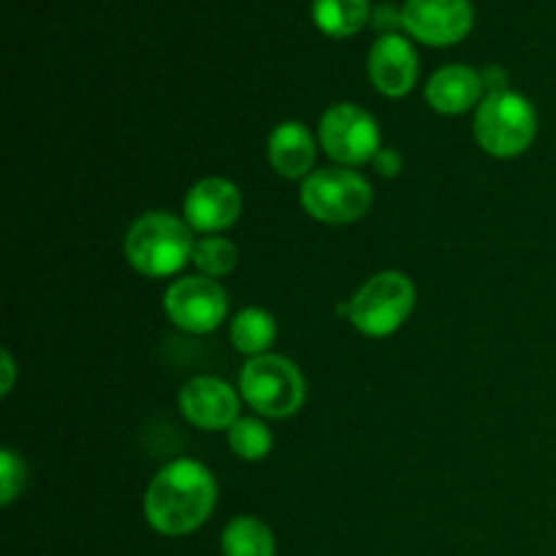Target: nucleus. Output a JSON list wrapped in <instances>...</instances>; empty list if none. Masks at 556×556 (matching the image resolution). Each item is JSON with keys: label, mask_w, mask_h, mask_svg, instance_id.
<instances>
[{"label": "nucleus", "mask_w": 556, "mask_h": 556, "mask_svg": "<svg viewBox=\"0 0 556 556\" xmlns=\"http://www.w3.org/2000/svg\"><path fill=\"white\" fill-rule=\"evenodd\" d=\"M220 546L226 556H275V535L255 516H237L223 530Z\"/></svg>", "instance_id": "nucleus-16"}, {"label": "nucleus", "mask_w": 556, "mask_h": 556, "mask_svg": "<svg viewBox=\"0 0 556 556\" xmlns=\"http://www.w3.org/2000/svg\"><path fill=\"white\" fill-rule=\"evenodd\" d=\"M302 206L329 226L362 220L372 206V185L351 168H318L302 182Z\"/></svg>", "instance_id": "nucleus-5"}, {"label": "nucleus", "mask_w": 556, "mask_h": 556, "mask_svg": "<svg viewBox=\"0 0 556 556\" xmlns=\"http://www.w3.org/2000/svg\"><path fill=\"white\" fill-rule=\"evenodd\" d=\"M402 27L429 47L459 43L472 30L470 0H407Z\"/></svg>", "instance_id": "nucleus-9"}, {"label": "nucleus", "mask_w": 556, "mask_h": 556, "mask_svg": "<svg viewBox=\"0 0 556 556\" xmlns=\"http://www.w3.org/2000/svg\"><path fill=\"white\" fill-rule=\"evenodd\" d=\"M242 215V193L223 177H206L185 195V223L193 231L217 233L231 228Z\"/></svg>", "instance_id": "nucleus-10"}, {"label": "nucleus", "mask_w": 556, "mask_h": 556, "mask_svg": "<svg viewBox=\"0 0 556 556\" xmlns=\"http://www.w3.org/2000/svg\"><path fill=\"white\" fill-rule=\"evenodd\" d=\"M375 172H380L383 177H396L402 172V157L396 150H380L372 161Z\"/></svg>", "instance_id": "nucleus-21"}, {"label": "nucleus", "mask_w": 556, "mask_h": 556, "mask_svg": "<svg viewBox=\"0 0 556 556\" xmlns=\"http://www.w3.org/2000/svg\"><path fill=\"white\" fill-rule=\"evenodd\" d=\"M239 391L244 402L266 418L293 416L307 396V386L296 364L291 358L271 356V353L255 356L244 364Z\"/></svg>", "instance_id": "nucleus-4"}, {"label": "nucleus", "mask_w": 556, "mask_h": 556, "mask_svg": "<svg viewBox=\"0 0 556 556\" xmlns=\"http://www.w3.org/2000/svg\"><path fill=\"white\" fill-rule=\"evenodd\" d=\"M367 71L378 92L389 98H405L418 79L416 49L400 33H383L369 49Z\"/></svg>", "instance_id": "nucleus-12"}, {"label": "nucleus", "mask_w": 556, "mask_h": 556, "mask_svg": "<svg viewBox=\"0 0 556 556\" xmlns=\"http://www.w3.org/2000/svg\"><path fill=\"white\" fill-rule=\"evenodd\" d=\"M182 416L193 427L217 432L231 429L239 421V396L226 380L220 378H193L179 391Z\"/></svg>", "instance_id": "nucleus-11"}, {"label": "nucleus", "mask_w": 556, "mask_h": 556, "mask_svg": "<svg viewBox=\"0 0 556 556\" xmlns=\"http://www.w3.org/2000/svg\"><path fill=\"white\" fill-rule=\"evenodd\" d=\"M228 445L233 454L244 462H261L269 456L271 451V432L264 421L258 418H239L231 429H228Z\"/></svg>", "instance_id": "nucleus-19"}, {"label": "nucleus", "mask_w": 556, "mask_h": 556, "mask_svg": "<svg viewBox=\"0 0 556 556\" xmlns=\"http://www.w3.org/2000/svg\"><path fill=\"white\" fill-rule=\"evenodd\" d=\"M168 320L188 334H210L228 313V296L223 286L210 277H182L168 286L163 296Z\"/></svg>", "instance_id": "nucleus-8"}, {"label": "nucleus", "mask_w": 556, "mask_h": 556, "mask_svg": "<svg viewBox=\"0 0 556 556\" xmlns=\"http://www.w3.org/2000/svg\"><path fill=\"white\" fill-rule=\"evenodd\" d=\"M277 324L266 309L248 307L233 318L231 324V342L244 356H264L266 348L275 342Z\"/></svg>", "instance_id": "nucleus-17"}, {"label": "nucleus", "mask_w": 556, "mask_h": 556, "mask_svg": "<svg viewBox=\"0 0 556 556\" xmlns=\"http://www.w3.org/2000/svg\"><path fill=\"white\" fill-rule=\"evenodd\" d=\"M217 503L212 472L195 459H177L163 467L144 494V519L155 532L182 538L206 525Z\"/></svg>", "instance_id": "nucleus-1"}, {"label": "nucleus", "mask_w": 556, "mask_h": 556, "mask_svg": "<svg viewBox=\"0 0 556 556\" xmlns=\"http://www.w3.org/2000/svg\"><path fill=\"white\" fill-rule=\"evenodd\" d=\"M416 307V286L402 271H380L358 288L348 304L351 324L367 337H389L410 318Z\"/></svg>", "instance_id": "nucleus-6"}, {"label": "nucleus", "mask_w": 556, "mask_h": 556, "mask_svg": "<svg viewBox=\"0 0 556 556\" xmlns=\"http://www.w3.org/2000/svg\"><path fill=\"white\" fill-rule=\"evenodd\" d=\"M476 139L492 157H519L530 150L538 134V114L530 98L516 90H494L476 114Z\"/></svg>", "instance_id": "nucleus-3"}, {"label": "nucleus", "mask_w": 556, "mask_h": 556, "mask_svg": "<svg viewBox=\"0 0 556 556\" xmlns=\"http://www.w3.org/2000/svg\"><path fill=\"white\" fill-rule=\"evenodd\" d=\"M483 92V76L470 65H445L427 81V103L440 114H465Z\"/></svg>", "instance_id": "nucleus-13"}, {"label": "nucleus", "mask_w": 556, "mask_h": 556, "mask_svg": "<svg viewBox=\"0 0 556 556\" xmlns=\"http://www.w3.org/2000/svg\"><path fill=\"white\" fill-rule=\"evenodd\" d=\"M193 228L166 212L141 215L125 237V258L147 277H172L193 255Z\"/></svg>", "instance_id": "nucleus-2"}, {"label": "nucleus", "mask_w": 556, "mask_h": 556, "mask_svg": "<svg viewBox=\"0 0 556 556\" xmlns=\"http://www.w3.org/2000/svg\"><path fill=\"white\" fill-rule=\"evenodd\" d=\"M313 20L331 38L356 36L369 22V0H313Z\"/></svg>", "instance_id": "nucleus-15"}, {"label": "nucleus", "mask_w": 556, "mask_h": 556, "mask_svg": "<svg viewBox=\"0 0 556 556\" xmlns=\"http://www.w3.org/2000/svg\"><path fill=\"white\" fill-rule=\"evenodd\" d=\"M3 372H5V380H3V394H9L11 386H14V358H11V353H9V351L3 353Z\"/></svg>", "instance_id": "nucleus-22"}, {"label": "nucleus", "mask_w": 556, "mask_h": 556, "mask_svg": "<svg viewBox=\"0 0 556 556\" xmlns=\"http://www.w3.org/2000/svg\"><path fill=\"white\" fill-rule=\"evenodd\" d=\"M22 483H25V462H22L14 451L5 448L3 454H0V489H3V505L14 503Z\"/></svg>", "instance_id": "nucleus-20"}, {"label": "nucleus", "mask_w": 556, "mask_h": 556, "mask_svg": "<svg viewBox=\"0 0 556 556\" xmlns=\"http://www.w3.org/2000/svg\"><path fill=\"white\" fill-rule=\"evenodd\" d=\"M269 163L280 177L307 179L315 163V139L302 123H280L269 136Z\"/></svg>", "instance_id": "nucleus-14"}, {"label": "nucleus", "mask_w": 556, "mask_h": 556, "mask_svg": "<svg viewBox=\"0 0 556 556\" xmlns=\"http://www.w3.org/2000/svg\"><path fill=\"white\" fill-rule=\"evenodd\" d=\"M193 266L199 269L201 277H210V280H217V277L231 275L233 266H237L239 253L233 248V242L223 237H204L193 244V255H190Z\"/></svg>", "instance_id": "nucleus-18"}, {"label": "nucleus", "mask_w": 556, "mask_h": 556, "mask_svg": "<svg viewBox=\"0 0 556 556\" xmlns=\"http://www.w3.org/2000/svg\"><path fill=\"white\" fill-rule=\"evenodd\" d=\"M318 141L326 155L342 166H364L372 163L380 147L378 119L358 103H334L320 117Z\"/></svg>", "instance_id": "nucleus-7"}]
</instances>
